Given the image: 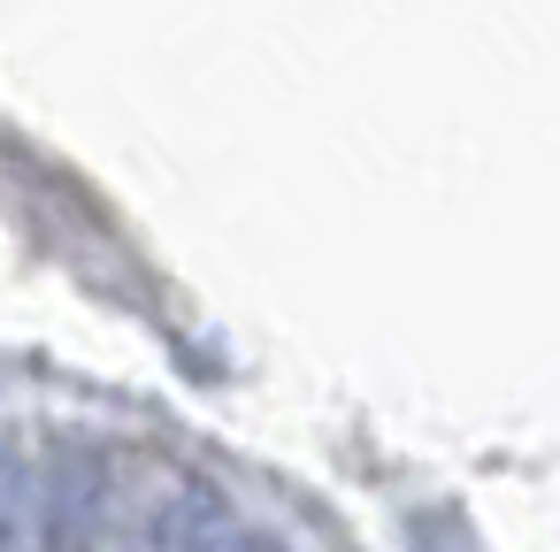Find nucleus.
I'll use <instances>...</instances> for the list:
<instances>
[{
  "label": "nucleus",
  "instance_id": "nucleus-1",
  "mask_svg": "<svg viewBox=\"0 0 560 552\" xmlns=\"http://www.w3.org/2000/svg\"><path fill=\"white\" fill-rule=\"evenodd\" d=\"M32 498H39V544H47V552H93L101 498H108V483H101V460H93V453H62V460H55V475H47V483H32Z\"/></svg>",
  "mask_w": 560,
  "mask_h": 552
},
{
  "label": "nucleus",
  "instance_id": "nucleus-2",
  "mask_svg": "<svg viewBox=\"0 0 560 552\" xmlns=\"http://www.w3.org/2000/svg\"><path fill=\"white\" fill-rule=\"evenodd\" d=\"M24 544H39V498H32L24 460L0 445V552H24Z\"/></svg>",
  "mask_w": 560,
  "mask_h": 552
}]
</instances>
